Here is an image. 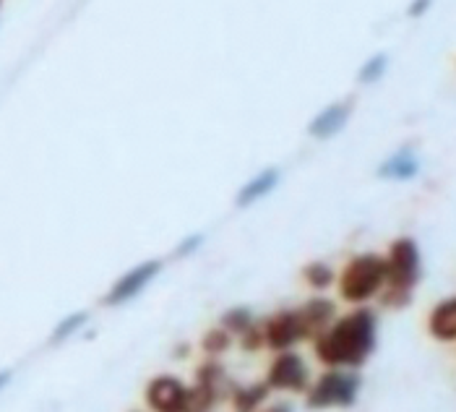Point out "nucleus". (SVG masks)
Wrapping results in <instances>:
<instances>
[{
  "mask_svg": "<svg viewBox=\"0 0 456 412\" xmlns=\"http://www.w3.org/2000/svg\"><path fill=\"white\" fill-rule=\"evenodd\" d=\"M188 383L175 374H157L143 386V408L149 412H185Z\"/></svg>",
  "mask_w": 456,
  "mask_h": 412,
  "instance_id": "423d86ee",
  "label": "nucleus"
},
{
  "mask_svg": "<svg viewBox=\"0 0 456 412\" xmlns=\"http://www.w3.org/2000/svg\"><path fill=\"white\" fill-rule=\"evenodd\" d=\"M387 261V284L381 290V303L387 309H407L412 303L415 287L422 275L420 248L412 238H396L388 245V253L384 256Z\"/></svg>",
  "mask_w": 456,
  "mask_h": 412,
  "instance_id": "f03ea898",
  "label": "nucleus"
},
{
  "mask_svg": "<svg viewBox=\"0 0 456 412\" xmlns=\"http://www.w3.org/2000/svg\"><path fill=\"white\" fill-rule=\"evenodd\" d=\"M258 412H295L292 410V405H289V402H266V405H264V408H261V410Z\"/></svg>",
  "mask_w": 456,
  "mask_h": 412,
  "instance_id": "5701e85b",
  "label": "nucleus"
},
{
  "mask_svg": "<svg viewBox=\"0 0 456 412\" xmlns=\"http://www.w3.org/2000/svg\"><path fill=\"white\" fill-rule=\"evenodd\" d=\"M227 400V394L219 386H211L204 381H193L188 383V402H185V412H214V408Z\"/></svg>",
  "mask_w": 456,
  "mask_h": 412,
  "instance_id": "4468645a",
  "label": "nucleus"
},
{
  "mask_svg": "<svg viewBox=\"0 0 456 412\" xmlns=\"http://www.w3.org/2000/svg\"><path fill=\"white\" fill-rule=\"evenodd\" d=\"M86 313L84 310H78V313H70L69 318H63L58 326H55V332H53V342H63V340H69L70 334H76L84 324H86Z\"/></svg>",
  "mask_w": 456,
  "mask_h": 412,
  "instance_id": "aec40b11",
  "label": "nucleus"
},
{
  "mask_svg": "<svg viewBox=\"0 0 456 412\" xmlns=\"http://www.w3.org/2000/svg\"><path fill=\"white\" fill-rule=\"evenodd\" d=\"M387 284V261L379 253H357L337 275L339 298L350 306H365L379 298Z\"/></svg>",
  "mask_w": 456,
  "mask_h": 412,
  "instance_id": "7ed1b4c3",
  "label": "nucleus"
},
{
  "mask_svg": "<svg viewBox=\"0 0 456 412\" xmlns=\"http://www.w3.org/2000/svg\"><path fill=\"white\" fill-rule=\"evenodd\" d=\"M352 115V104L350 103H337V104H329V107H323L321 112H318L316 118L311 120V126H308V134L314 138H331L337 136L345 126H347V120H350Z\"/></svg>",
  "mask_w": 456,
  "mask_h": 412,
  "instance_id": "f8f14e48",
  "label": "nucleus"
},
{
  "mask_svg": "<svg viewBox=\"0 0 456 412\" xmlns=\"http://www.w3.org/2000/svg\"><path fill=\"white\" fill-rule=\"evenodd\" d=\"M238 342H240V350H246V352H261V350H266V342H264V326H261V318H256L250 326H248L246 332L238 337Z\"/></svg>",
  "mask_w": 456,
  "mask_h": 412,
  "instance_id": "6ab92c4d",
  "label": "nucleus"
},
{
  "mask_svg": "<svg viewBox=\"0 0 456 412\" xmlns=\"http://www.w3.org/2000/svg\"><path fill=\"white\" fill-rule=\"evenodd\" d=\"M428 334L436 342H456V295L444 298L428 313Z\"/></svg>",
  "mask_w": 456,
  "mask_h": 412,
  "instance_id": "9d476101",
  "label": "nucleus"
},
{
  "mask_svg": "<svg viewBox=\"0 0 456 412\" xmlns=\"http://www.w3.org/2000/svg\"><path fill=\"white\" fill-rule=\"evenodd\" d=\"M269 394H272V389L261 378V381H253V383H235L230 389L227 402H230L232 412H258L269 402Z\"/></svg>",
  "mask_w": 456,
  "mask_h": 412,
  "instance_id": "9b49d317",
  "label": "nucleus"
},
{
  "mask_svg": "<svg viewBox=\"0 0 456 412\" xmlns=\"http://www.w3.org/2000/svg\"><path fill=\"white\" fill-rule=\"evenodd\" d=\"M379 342V318L365 306H357L345 316H337L334 324L314 340V355L323 368H347L354 371L370 360Z\"/></svg>",
  "mask_w": 456,
  "mask_h": 412,
  "instance_id": "f257e3e1",
  "label": "nucleus"
},
{
  "mask_svg": "<svg viewBox=\"0 0 456 412\" xmlns=\"http://www.w3.org/2000/svg\"><path fill=\"white\" fill-rule=\"evenodd\" d=\"M256 321V316H253V310L246 309V306H235V309H227L222 313V318H219V326L224 329V332H230L235 340L246 332L248 326Z\"/></svg>",
  "mask_w": 456,
  "mask_h": 412,
  "instance_id": "a211bd4d",
  "label": "nucleus"
},
{
  "mask_svg": "<svg viewBox=\"0 0 456 412\" xmlns=\"http://www.w3.org/2000/svg\"><path fill=\"white\" fill-rule=\"evenodd\" d=\"M418 170H420L418 157H415L410 149H402V152H396L394 157H388L387 162L381 165L379 175H381V177H388V180H410V177L418 175Z\"/></svg>",
  "mask_w": 456,
  "mask_h": 412,
  "instance_id": "2eb2a0df",
  "label": "nucleus"
},
{
  "mask_svg": "<svg viewBox=\"0 0 456 412\" xmlns=\"http://www.w3.org/2000/svg\"><path fill=\"white\" fill-rule=\"evenodd\" d=\"M235 342V337L230 334V332H224L219 324L216 326H211L204 332V337H201V352H204V358H222L230 347Z\"/></svg>",
  "mask_w": 456,
  "mask_h": 412,
  "instance_id": "dca6fc26",
  "label": "nucleus"
},
{
  "mask_svg": "<svg viewBox=\"0 0 456 412\" xmlns=\"http://www.w3.org/2000/svg\"><path fill=\"white\" fill-rule=\"evenodd\" d=\"M131 412H143V410H131Z\"/></svg>",
  "mask_w": 456,
  "mask_h": 412,
  "instance_id": "a878e982",
  "label": "nucleus"
},
{
  "mask_svg": "<svg viewBox=\"0 0 456 412\" xmlns=\"http://www.w3.org/2000/svg\"><path fill=\"white\" fill-rule=\"evenodd\" d=\"M8 378H11V371H0V389H5Z\"/></svg>",
  "mask_w": 456,
  "mask_h": 412,
  "instance_id": "393cba45",
  "label": "nucleus"
},
{
  "mask_svg": "<svg viewBox=\"0 0 456 412\" xmlns=\"http://www.w3.org/2000/svg\"><path fill=\"white\" fill-rule=\"evenodd\" d=\"M428 5H430V0H415V5H410V16H420Z\"/></svg>",
  "mask_w": 456,
  "mask_h": 412,
  "instance_id": "b1692460",
  "label": "nucleus"
},
{
  "mask_svg": "<svg viewBox=\"0 0 456 412\" xmlns=\"http://www.w3.org/2000/svg\"><path fill=\"white\" fill-rule=\"evenodd\" d=\"M261 326H264V342H266V350H272V352L295 350V344L303 342V334H300V324H297L295 309H280L274 310V313H269L266 318H261Z\"/></svg>",
  "mask_w": 456,
  "mask_h": 412,
  "instance_id": "6e6552de",
  "label": "nucleus"
},
{
  "mask_svg": "<svg viewBox=\"0 0 456 412\" xmlns=\"http://www.w3.org/2000/svg\"><path fill=\"white\" fill-rule=\"evenodd\" d=\"M159 272H162V261H157V259H149V261H141L136 267H131L120 279H115L112 287L107 290L105 306H123V303L139 298L141 293L157 279Z\"/></svg>",
  "mask_w": 456,
  "mask_h": 412,
  "instance_id": "0eeeda50",
  "label": "nucleus"
},
{
  "mask_svg": "<svg viewBox=\"0 0 456 412\" xmlns=\"http://www.w3.org/2000/svg\"><path fill=\"white\" fill-rule=\"evenodd\" d=\"M357 394H360V376L354 371L326 368L305 389V408L308 410L352 408L357 402Z\"/></svg>",
  "mask_w": 456,
  "mask_h": 412,
  "instance_id": "20e7f679",
  "label": "nucleus"
},
{
  "mask_svg": "<svg viewBox=\"0 0 456 412\" xmlns=\"http://www.w3.org/2000/svg\"><path fill=\"white\" fill-rule=\"evenodd\" d=\"M295 316H297V324H300L303 342H314L316 337H321L334 324V318L339 313H337V303L334 301H329L323 295H316V298L305 301L300 309H295Z\"/></svg>",
  "mask_w": 456,
  "mask_h": 412,
  "instance_id": "1a4fd4ad",
  "label": "nucleus"
},
{
  "mask_svg": "<svg viewBox=\"0 0 456 412\" xmlns=\"http://www.w3.org/2000/svg\"><path fill=\"white\" fill-rule=\"evenodd\" d=\"M201 243H204L201 235H191V238H185V241L177 245V256H191L196 248H201Z\"/></svg>",
  "mask_w": 456,
  "mask_h": 412,
  "instance_id": "4be33fe9",
  "label": "nucleus"
},
{
  "mask_svg": "<svg viewBox=\"0 0 456 412\" xmlns=\"http://www.w3.org/2000/svg\"><path fill=\"white\" fill-rule=\"evenodd\" d=\"M387 55H376V58H370L360 73H357V78H360V84H373V81H379L381 76H384V70H387Z\"/></svg>",
  "mask_w": 456,
  "mask_h": 412,
  "instance_id": "412c9836",
  "label": "nucleus"
},
{
  "mask_svg": "<svg viewBox=\"0 0 456 412\" xmlns=\"http://www.w3.org/2000/svg\"><path fill=\"white\" fill-rule=\"evenodd\" d=\"M303 282H305L311 290L323 293V290H329L331 284H337V275H334V269H331L326 261H311V264L303 267Z\"/></svg>",
  "mask_w": 456,
  "mask_h": 412,
  "instance_id": "f3484780",
  "label": "nucleus"
},
{
  "mask_svg": "<svg viewBox=\"0 0 456 412\" xmlns=\"http://www.w3.org/2000/svg\"><path fill=\"white\" fill-rule=\"evenodd\" d=\"M277 185H280V170H277V168H266V170H261L258 175H253L246 185L238 191L235 204L243 206V209H246V206H253L256 202L266 199Z\"/></svg>",
  "mask_w": 456,
  "mask_h": 412,
  "instance_id": "ddd939ff",
  "label": "nucleus"
},
{
  "mask_svg": "<svg viewBox=\"0 0 456 412\" xmlns=\"http://www.w3.org/2000/svg\"><path fill=\"white\" fill-rule=\"evenodd\" d=\"M272 391H287V394H305V389L311 386V368L305 363V358L295 350H281L274 352L266 378Z\"/></svg>",
  "mask_w": 456,
  "mask_h": 412,
  "instance_id": "39448f33",
  "label": "nucleus"
}]
</instances>
